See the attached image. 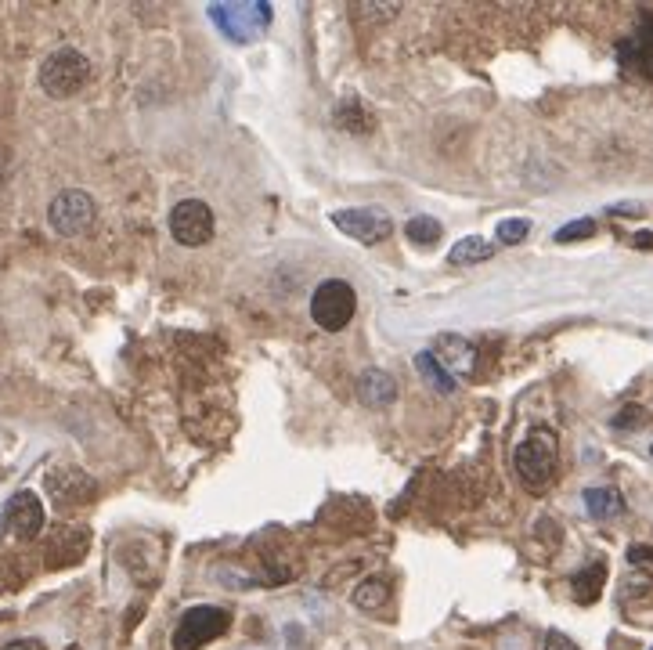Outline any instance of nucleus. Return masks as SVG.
Returning <instances> with one entry per match:
<instances>
[{"instance_id": "obj_17", "label": "nucleus", "mask_w": 653, "mask_h": 650, "mask_svg": "<svg viewBox=\"0 0 653 650\" xmlns=\"http://www.w3.org/2000/svg\"><path fill=\"white\" fill-rule=\"evenodd\" d=\"M585 510L596 520H614L625 513V499H621L614 488H589V492H585Z\"/></svg>"}, {"instance_id": "obj_3", "label": "nucleus", "mask_w": 653, "mask_h": 650, "mask_svg": "<svg viewBox=\"0 0 653 650\" xmlns=\"http://www.w3.org/2000/svg\"><path fill=\"white\" fill-rule=\"evenodd\" d=\"M358 311V293L347 279H325L311 297V318L322 325L325 333L347 329L350 318Z\"/></svg>"}, {"instance_id": "obj_9", "label": "nucleus", "mask_w": 653, "mask_h": 650, "mask_svg": "<svg viewBox=\"0 0 653 650\" xmlns=\"http://www.w3.org/2000/svg\"><path fill=\"white\" fill-rule=\"evenodd\" d=\"M617 62L625 73L653 80V15H643L635 33L617 40Z\"/></svg>"}, {"instance_id": "obj_4", "label": "nucleus", "mask_w": 653, "mask_h": 650, "mask_svg": "<svg viewBox=\"0 0 653 650\" xmlns=\"http://www.w3.org/2000/svg\"><path fill=\"white\" fill-rule=\"evenodd\" d=\"M231 625V614L224 607H213V604H199V607H188L181 614V622L174 629V650H199L206 647L210 640L224 636Z\"/></svg>"}, {"instance_id": "obj_1", "label": "nucleus", "mask_w": 653, "mask_h": 650, "mask_svg": "<svg viewBox=\"0 0 653 650\" xmlns=\"http://www.w3.org/2000/svg\"><path fill=\"white\" fill-rule=\"evenodd\" d=\"M556 463H560V452H556V434L545 427L531 430V434L516 445L513 452V466L516 477L527 484V488H545L556 474Z\"/></svg>"}, {"instance_id": "obj_25", "label": "nucleus", "mask_w": 653, "mask_h": 650, "mask_svg": "<svg viewBox=\"0 0 653 650\" xmlns=\"http://www.w3.org/2000/svg\"><path fill=\"white\" fill-rule=\"evenodd\" d=\"M0 531H4V517H0Z\"/></svg>"}, {"instance_id": "obj_18", "label": "nucleus", "mask_w": 653, "mask_h": 650, "mask_svg": "<svg viewBox=\"0 0 653 650\" xmlns=\"http://www.w3.org/2000/svg\"><path fill=\"white\" fill-rule=\"evenodd\" d=\"M603 578H607V567L603 564H592L585 571L574 575V596H578L581 604H596L599 593H603Z\"/></svg>"}, {"instance_id": "obj_14", "label": "nucleus", "mask_w": 653, "mask_h": 650, "mask_svg": "<svg viewBox=\"0 0 653 650\" xmlns=\"http://www.w3.org/2000/svg\"><path fill=\"white\" fill-rule=\"evenodd\" d=\"M394 398H397V383L390 372L365 369L358 376V401L361 405H368V409H387Z\"/></svg>"}, {"instance_id": "obj_21", "label": "nucleus", "mask_w": 653, "mask_h": 650, "mask_svg": "<svg viewBox=\"0 0 653 650\" xmlns=\"http://www.w3.org/2000/svg\"><path fill=\"white\" fill-rule=\"evenodd\" d=\"M531 235V221L527 217H506V221H498L495 228V239L502 246H516V242H524Z\"/></svg>"}, {"instance_id": "obj_11", "label": "nucleus", "mask_w": 653, "mask_h": 650, "mask_svg": "<svg viewBox=\"0 0 653 650\" xmlns=\"http://www.w3.org/2000/svg\"><path fill=\"white\" fill-rule=\"evenodd\" d=\"M47 492H51V499L62 510H69V506H80V502L94 499V481L83 470H76V466H62L55 474H47Z\"/></svg>"}, {"instance_id": "obj_23", "label": "nucleus", "mask_w": 653, "mask_h": 650, "mask_svg": "<svg viewBox=\"0 0 653 650\" xmlns=\"http://www.w3.org/2000/svg\"><path fill=\"white\" fill-rule=\"evenodd\" d=\"M542 650H581V647L571 640V636H563V632L552 629L549 636H545V647Z\"/></svg>"}, {"instance_id": "obj_2", "label": "nucleus", "mask_w": 653, "mask_h": 650, "mask_svg": "<svg viewBox=\"0 0 653 650\" xmlns=\"http://www.w3.org/2000/svg\"><path fill=\"white\" fill-rule=\"evenodd\" d=\"M87 80H91V62L76 47H58L40 65V91L47 98H73Z\"/></svg>"}, {"instance_id": "obj_19", "label": "nucleus", "mask_w": 653, "mask_h": 650, "mask_svg": "<svg viewBox=\"0 0 653 650\" xmlns=\"http://www.w3.org/2000/svg\"><path fill=\"white\" fill-rule=\"evenodd\" d=\"M405 235H408V242L412 246H419V250H430V246H437V239H441V221L437 217H426V214H419V217H412V221L405 224Z\"/></svg>"}, {"instance_id": "obj_7", "label": "nucleus", "mask_w": 653, "mask_h": 650, "mask_svg": "<svg viewBox=\"0 0 653 650\" xmlns=\"http://www.w3.org/2000/svg\"><path fill=\"white\" fill-rule=\"evenodd\" d=\"M217 232V221H213V210L203 199H181V203L170 210V235H174L181 246H206Z\"/></svg>"}, {"instance_id": "obj_12", "label": "nucleus", "mask_w": 653, "mask_h": 650, "mask_svg": "<svg viewBox=\"0 0 653 650\" xmlns=\"http://www.w3.org/2000/svg\"><path fill=\"white\" fill-rule=\"evenodd\" d=\"M87 542H91L87 528H80V524H62V528L51 535V542H47V564L51 567L76 564V560L87 553Z\"/></svg>"}, {"instance_id": "obj_13", "label": "nucleus", "mask_w": 653, "mask_h": 650, "mask_svg": "<svg viewBox=\"0 0 653 650\" xmlns=\"http://www.w3.org/2000/svg\"><path fill=\"white\" fill-rule=\"evenodd\" d=\"M433 358L444 365V369L451 372V376H470L473 372V358H477V351H473L470 340H462V336L448 333L437 340V347H433Z\"/></svg>"}, {"instance_id": "obj_16", "label": "nucleus", "mask_w": 653, "mask_h": 650, "mask_svg": "<svg viewBox=\"0 0 653 650\" xmlns=\"http://www.w3.org/2000/svg\"><path fill=\"white\" fill-rule=\"evenodd\" d=\"M415 369H419V376H423V380L430 383L437 394H455V387H459V383H455V376H451V372L444 369L437 358H433V351L415 354Z\"/></svg>"}, {"instance_id": "obj_22", "label": "nucleus", "mask_w": 653, "mask_h": 650, "mask_svg": "<svg viewBox=\"0 0 653 650\" xmlns=\"http://www.w3.org/2000/svg\"><path fill=\"white\" fill-rule=\"evenodd\" d=\"M596 232V221L592 217H578V221L563 224L560 232H556V242H578V239H589Z\"/></svg>"}, {"instance_id": "obj_5", "label": "nucleus", "mask_w": 653, "mask_h": 650, "mask_svg": "<svg viewBox=\"0 0 653 650\" xmlns=\"http://www.w3.org/2000/svg\"><path fill=\"white\" fill-rule=\"evenodd\" d=\"M94 214H98V206H94L91 195L80 192V188H65V192H58L55 199H51V206H47V221H51V228H55L58 235L87 232L94 224Z\"/></svg>"}, {"instance_id": "obj_8", "label": "nucleus", "mask_w": 653, "mask_h": 650, "mask_svg": "<svg viewBox=\"0 0 653 650\" xmlns=\"http://www.w3.org/2000/svg\"><path fill=\"white\" fill-rule=\"evenodd\" d=\"M210 19L228 33L231 40H257L271 22V8L253 0V4H213Z\"/></svg>"}, {"instance_id": "obj_6", "label": "nucleus", "mask_w": 653, "mask_h": 650, "mask_svg": "<svg viewBox=\"0 0 653 650\" xmlns=\"http://www.w3.org/2000/svg\"><path fill=\"white\" fill-rule=\"evenodd\" d=\"M332 224L340 228L347 239L361 242V246H379L394 232V221H390L379 206H347V210H336Z\"/></svg>"}, {"instance_id": "obj_20", "label": "nucleus", "mask_w": 653, "mask_h": 650, "mask_svg": "<svg viewBox=\"0 0 653 650\" xmlns=\"http://www.w3.org/2000/svg\"><path fill=\"white\" fill-rule=\"evenodd\" d=\"M354 607H361V611H379V607L390 600V585L383 582V578H368V582H361L358 589H354Z\"/></svg>"}, {"instance_id": "obj_10", "label": "nucleus", "mask_w": 653, "mask_h": 650, "mask_svg": "<svg viewBox=\"0 0 653 650\" xmlns=\"http://www.w3.org/2000/svg\"><path fill=\"white\" fill-rule=\"evenodd\" d=\"M4 524H11V531L22 542L40 539V531H44V502H40V495L37 492L11 495V502L4 506Z\"/></svg>"}, {"instance_id": "obj_15", "label": "nucleus", "mask_w": 653, "mask_h": 650, "mask_svg": "<svg viewBox=\"0 0 653 650\" xmlns=\"http://www.w3.org/2000/svg\"><path fill=\"white\" fill-rule=\"evenodd\" d=\"M495 257V242H488L484 235H466L451 246L448 264H459V268H470V264H484V260Z\"/></svg>"}, {"instance_id": "obj_24", "label": "nucleus", "mask_w": 653, "mask_h": 650, "mask_svg": "<svg viewBox=\"0 0 653 650\" xmlns=\"http://www.w3.org/2000/svg\"><path fill=\"white\" fill-rule=\"evenodd\" d=\"M4 650H44V643H40V640H15V643H8Z\"/></svg>"}]
</instances>
